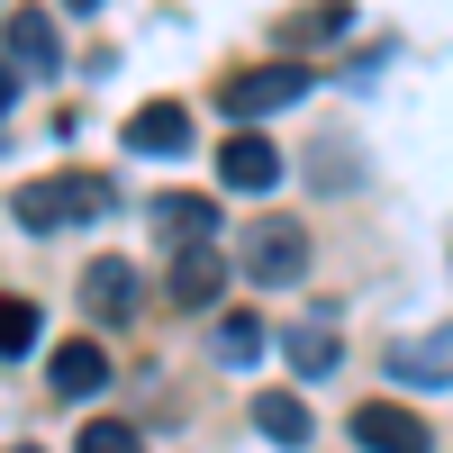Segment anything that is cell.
Here are the masks:
<instances>
[{
	"instance_id": "1",
	"label": "cell",
	"mask_w": 453,
	"mask_h": 453,
	"mask_svg": "<svg viewBox=\"0 0 453 453\" xmlns=\"http://www.w3.org/2000/svg\"><path fill=\"white\" fill-rule=\"evenodd\" d=\"M109 209V181L100 173H36L19 191V226L27 236H55V226H91Z\"/></svg>"
},
{
	"instance_id": "2",
	"label": "cell",
	"mask_w": 453,
	"mask_h": 453,
	"mask_svg": "<svg viewBox=\"0 0 453 453\" xmlns=\"http://www.w3.org/2000/svg\"><path fill=\"white\" fill-rule=\"evenodd\" d=\"M290 100H309V64H245V73H226V91H218V109H226V127H254V119H273V109H290Z\"/></svg>"
},
{
	"instance_id": "3",
	"label": "cell",
	"mask_w": 453,
	"mask_h": 453,
	"mask_svg": "<svg viewBox=\"0 0 453 453\" xmlns=\"http://www.w3.org/2000/svg\"><path fill=\"white\" fill-rule=\"evenodd\" d=\"M236 263H245L263 290H290L299 273H309V226H299V218H263V226L236 236Z\"/></svg>"
},
{
	"instance_id": "4",
	"label": "cell",
	"mask_w": 453,
	"mask_h": 453,
	"mask_svg": "<svg viewBox=\"0 0 453 453\" xmlns=\"http://www.w3.org/2000/svg\"><path fill=\"white\" fill-rule=\"evenodd\" d=\"M381 372L399 390H453V318L426 326V335H399V345L381 354Z\"/></svg>"
},
{
	"instance_id": "5",
	"label": "cell",
	"mask_w": 453,
	"mask_h": 453,
	"mask_svg": "<svg viewBox=\"0 0 453 453\" xmlns=\"http://www.w3.org/2000/svg\"><path fill=\"white\" fill-rule=\"evenodd\" d=\"M354 444H363V453H435L426 418H418V408H399V399H363V408H354Z\"/></svg>"
},
{
	"instance_id": "6",
	"label": "cell",
	"mask_w": 453,
	"mask_h": 453,
	"mask_svg": "<svg viewBox=\"0 0 453 453\" xmlns=\"http://www.w3.org/2000/svg\"><path fill=\"white\" fill-rule=\"evenodd\" d=\"M46 381H55V399H91V390H109V345H100V335H73V345H55Z\"/></svg>"
},
{
	"instance_id": "7",
	"label": "cell",
	"mask_w": 453,
	"mask_h": 453,
	"mask_svg": "<svg viewBox=\"0 0 453 453\" xmlns=\"http://www.w3.org/2000/svg\"><path fill=\"white\" fill-rule=\"evenodd\" d=\"M155 236L181 254V245H218V200H200V191H164L155 200Z\"/></svg>"
},
{
	"instance_id": "8",
	"label": "cell",
	"mask_w": 453,
	"mask_h": 453,
	"mask_svg": "<svg viewBox=\"0 0 453 453\" xmlns=\"http://www.w3.org/2000/svg\"><path fill=\"white\" fill-rule=\"evenodd\" d=\"M218 181H226V191H273V181H281V155H273V136L236 127V136H226V155H218Z\"/></svg>"
},
{
	"instance_id": "9",
	"label": "cell",
	"mask_w": 453,
	"mask_h": 453,
	"mask_svg": "<svg viewBox=\"0 0 453 453\" xmlns=\"http://www.w3.org/2000/svg\"><path fill=\"white\" fill-rule=\"evenodd\" d=\"M281 354L299 363V381H318V372H335V354H345V335H335V309H309L290 335H281Z\"/></svg>"
},
{
	"instance_id": "10",
	"label": "cell",
	"mask_w": 453,
	"mask_h": 453,
	"mask_svg": "<svg viewBox=\"0 0 453 453\" xmlns=\"http://www.w3.org/2000/svg\"><path fill=\"white\" fill-rule=\"evenodd\" d=\"M82 309L109 318V326H127V318H136V273H127L119 254H100L91 273H82Z\"/></svg>"
},
{
	"instance_id": "11",
	"label": "cell",
	"mask_w": 453,
	"mask_h": 453,
	"mask_svg": "<svg viewBox=\"0 0 453 453\" xmlns=\"http://www.w3.org/2000/svg\"><path fill=\"white\" fill-rule=\"evenodd\" d=\"M218 290H226V254L218 245H181L173 254V299H181V309H209Z\"/></svg>"
},
{
	"instance_id": "12",
	"label": "cell",
	"mask_w": 453,
	"mask_h": 453,
	"mask_svg": "<svg viewBox=\"0 0 453 453\" xmlns=\"http://www.w3.org/2000/svg\"><path fill=\"white\" fill-rule=\"evenodd\" d=\"M127 145H136V155H181V145H191V109H181V100L136 109V119H127Z\"/></svg>"
},
{
	"instance_id": "13",
	"label": "cell",
	"mask_w": 453,
	"mask_h": 453,
	"mask_svg": "<svg viewBox=\"0 0 453 453\" xmlns=\"http://www.w3.org/2000/svg\"><path fill=\"white\" fill-rule=\"evenodd\" d=\"M10 64L27 73V82H46V73L64 64V46H55V27L36 19V10H19V19H10Z\"/></svg>"
},
{
	"instance_id": "14",
	"label": "cell",
	"mask_w": 453,
	"mask_h": 453,
	"mask_svg": "<svg viewBox=\"0 0 453 453\" xmlns=\"http://www.w3.org/2000/svg\"><path fill=\"white\" fill-rule=\"evenodd\" d=\"M254 426L273 435V444H309V399H290V390H263V399H254Z\"/></svg>"
},
{
	"instance_id": "15",
	"label": "cell",
	"mask_w": 453,
	"mask_h": 453,
	"mask_svg": "<svg viewBox=\"0 0 453 453\" xmlns=\"http://www.w3.org/2000/svg\"><path fill=\"white\" fill-rule=\"evenodd\" d=\"M263 345H273V335H263V318H245V309H236V318H218V363H236V372H245V363H263Z\"/></svg>"
},
{
	"instance_id": "16",
	"label": "cell",
	"mask_w": 453,
	"mask_h": 453,
	"mask_svg": "<svg viewBox=\"0 0 453 453\" xmlns=\"http://www.w3.org/2000/svg\"><path fill=\"white\" fill-rule=\"evenodd\" d=\"M73 453H145V435L127 418H82V435H73Z\"/></svg>"
},
{
	"instance_id": "17",
	"label": "cell",
	"mask_w": 453,
	"mask_h": 453,
	"mask_svg": "<svg viewBox=\"0 0 453 453\" xmlns=\"http://www.w3.org/2000/svg\"><path fill=\"white\" fill-rule=\"evenodd\" d=\"M281 36H290V46H335V36H345V0H326V10H299Z\"/></svg>"
},
{
	"instance_id": "18",
	"label": "cell",
	"mask_w": 453,
	"mask_h": 453,
	"mask_svg": "<svg viewBox=\"0 0 453 453\" xmlns=\"http://www.w3.org/2000/svg\"><path fill=\"white\" fill-rule=\"evenodd\" d=\"M19 354H36V309L27 299H0V363H19Z\"/></svg>"
},
{
	"instance_id": "19",
	"label": "cell",
	"mask_w": 453,
	"mask_h": 453,
	"mask_svg": "<svg viewBox=\"0 0 453 453\" xmlns=\"http://www.w3.org/2000/svg\"><path fill=\"white\" fill-rule=\"evenodd\" d=\"M19 82H27V73H19L10 55H0V119H10V100H19Z\"/></svg>"
},
{
	"instance_id": "20",
	"label": "cell",
	"mask_w": 453,
	"mask_h": 453,
	"mask_svg": "<svg viewBox=\"0 0 453 453\" xmlns=\"http://www.w3.org/2000/svg\"><path fill=\"white\" fill-rule=\"evenodd\" d=\"M64 10H100V0H64Z\"/></svg>"
},
{
	"instance_id": "21",
	"label": "cell",
	"mask_w": 453,
	"mask_h": 453,
	"mask_svg": "<svg viewBox=\"0 0 453 453\" xmlns=\"http://www.w3.org/2000/svg\"><path fill=\"white\" fill-rule=\"evenodd\" d=\"M10 453H36V444H10Z\"/></svg>"
}]
</instances>
